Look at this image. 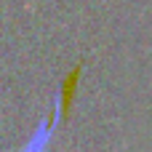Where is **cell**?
Returning <instances> with one entry per match:
<instances>
[{
    "label": "cell",
    "instance_id": "obj_1",
    "mask_svg": "<svg viewBox=\"0 0 152 152\" xmlns=\"http://www.w3.org/2000/svg\"><path fill=\"white\" fill-rule=\"evenodd\" d=\"M56 120H59V102H56V110H53V115H51V118H45V120H43V123L35 128L32 139L24 144V150H21V152H45L48 142H51V134H53V126H56Z\"/></svg>",
    "mask_w": 152,
    "mask_h": 152
}]
</instances>
